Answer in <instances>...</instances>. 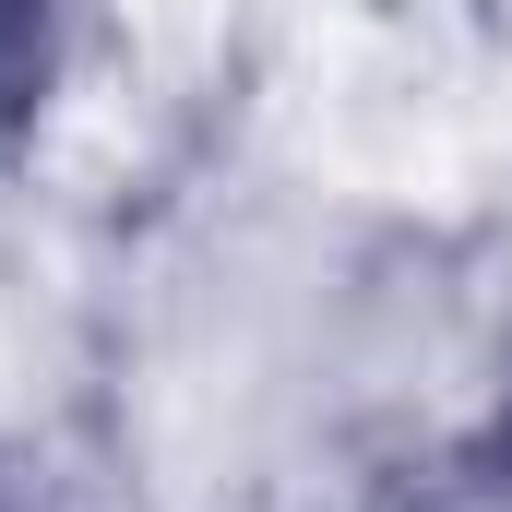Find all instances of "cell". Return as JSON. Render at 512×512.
<instances>
[{"mask_svg": "<svg viewBox=\"0 0 512 512\" xmlns=\"http://www.w3.org/2000/svg\"><path fill=\"white\" fill-rule=\"evenodd\" d=\"M48 24H60V0H0V131L36 108V84H48Z\"/></svg>", "mask_w": 512, "mask_h": 512, "instance_id": "obj_1", "label": "cell"}]
</instances>
